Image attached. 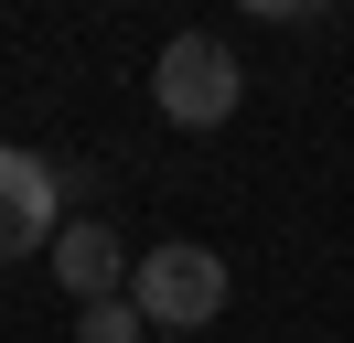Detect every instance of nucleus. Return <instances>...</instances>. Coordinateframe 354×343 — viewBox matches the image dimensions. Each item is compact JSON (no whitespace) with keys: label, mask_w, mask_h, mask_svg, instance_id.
Masks as SVG:
<instances>
[{"label":"nucleus","mask_w":354,"mask_h":343,"mask_svg":"<svg viewBox=\"0 0 354 343\" xmlns=\"http://www.w3.org/2000/svg\"><path fill=\"white\" fill-rule=\"evenodd\" d=\"M236 97H247V64H236V43H225V33H172V43H161L151 107H161L172 129H225V118H236Z\"/></svg>","instance_id":"f257e3e1"},{"label":"nucleus","mask_w":354,"mask_h":343,"mask_svg":"<svg viewBox=\"0 0 354 343\" xmlns=\"http://www.w3.org/2000/svg\"><path fill=\"white\" fill-rule=\"evenodd\" d=\"M225 257L215 247H194V236H172V247H140V268H129V300H140V322L151 333H204V322L225 311Z\"/></svg>","instance_id":"f03ea898"},{"label":"nucleus","mask_w":354,"mask_h":343,"mask_svg":"<svg viewBox=\"0 0 354 343\" xmlns=\"http://www.w3.org/2000/svg\"><path fill=\"white\" fill-rule=\"evenodd\" d=\"M75 343H151V322H140V300H86L75 311Z\"/></svg>","instance_id":"39448f33"},{"label":"nucleus","mask_w":354,"mask_h":343,"mask_svg":"<svg viewBox=\"0 0 354 343\" xmlns=\"http://www.w3.org/2000/svg\"><path fill=\"white\" fill-rule=\"evenodd\" d=\"M54 236H65V172L0 140V257H54Z\"/></svg>","instance_id":"7ed1b4c3"},{"label":"nucleus","mask_w":354,"mask_h":343,"mask_svg":"<svg viewBox=\"0 0 354 343\" xmlns=\"http://www.w3.org/2000/svg\"><path fill=\"white\" fill-rule=\"evenodd\" d=\"M44 268L65 279V290H75V311H86V300H129V268H140V257L118 247V225L65 214V236H54V257H44Z\"/></svg>","instance_id":"20e7f679"}]
</instances>
